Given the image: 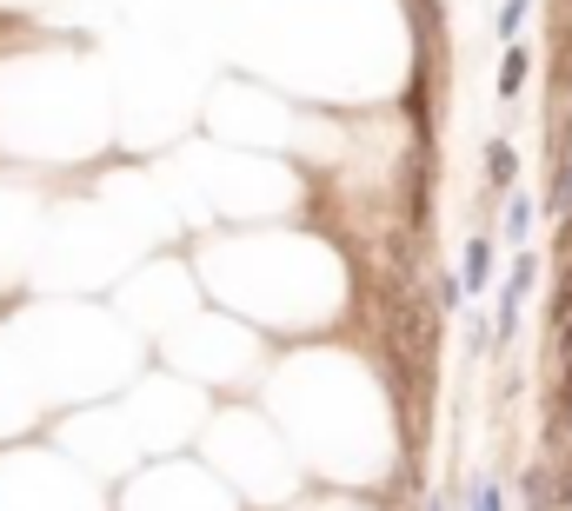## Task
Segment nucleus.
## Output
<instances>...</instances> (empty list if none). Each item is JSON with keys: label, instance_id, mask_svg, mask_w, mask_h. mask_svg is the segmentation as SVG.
Returning a JSON list of instances; mask_svg holds the SVG:
<instances>
[{"label": "nucleus", "instance_id": "nucleus-1", "mask_svg": "<svg viewBox=\"0 0 572 511\" xmlns=\"http://www.w3.org/2000/svg\"><path fill=\"white\" fill-rule=\"evenodd\" d=\"M486 266H493V239H466V293H479L486 286Z\"/></svg>", "mask_w": 572, "mask_h": 511}, {"label": "nucleus", "instance_id": "nucleus-2", "mask_svg": "<svg viewBox=\"0 0 572 511\" xmlns=\"http://www.w3.org/2000/svg\"><path fill=\"white\" fill-rule=\"evenodd\" d=\"M486 174H493V187H513V174H520V159H513V146H486Z\"/></svg>", "mask_w": 572, "mask_h": 511}, {"label": "nucleus", "instance_id": "nucleus-3", "mask_svg": "<svg viewBox=\"0 0 572 511\" xmlns=\"http://www.w3.org/2000/svg\"><path fill=\"white\" fill-rule=\"evenodd\" d=\"M520 80H526V54L513 47V54H506V67H500V94H520Z\"/></svg>", "mask_w": 572, "mask_h": 511}, {"label": "nucleus", "instance_id": "nucleus-4", "mask_svg": "<svg viewBox=\"0 0 572 511\" xmlns=\"http://www.w3.org/2000/svg\"><path fill=\"white\" fill-rule=\"evenodd\" d=\"M472 511H506V498H500V485H479V491H472Z\"/></svg>", "mask_w": 572, "mask_h": 511}, {"label": "nucleus", "instance_id": "nucleus-5", "mask_svg": "<svg viewBox=\"0 0 572 511\" xmlns=\"http://www.w3.org/2000/svg\"><path fill=\"white\" fill-rule=\"evenodd\" d=\"M552 213H572V166H565L559 187H552Z\"/></svg>", "mask_w": 572, "mask_h": 511}, {"label": "nucleus", "instance_id": "nucleus-6", "mask_svg": "<svg viewBox=\"0 0 572 511\" xmlns=\"http://www.w3.org/2000/svg\"><path fill=\"white\" fill-rule=\"evenodd\" d=\"M506 233H513V239H526V200H513V213H506Z\"/></svg>", "mask_w": 572, "mask_h": 511}]
</instances>
